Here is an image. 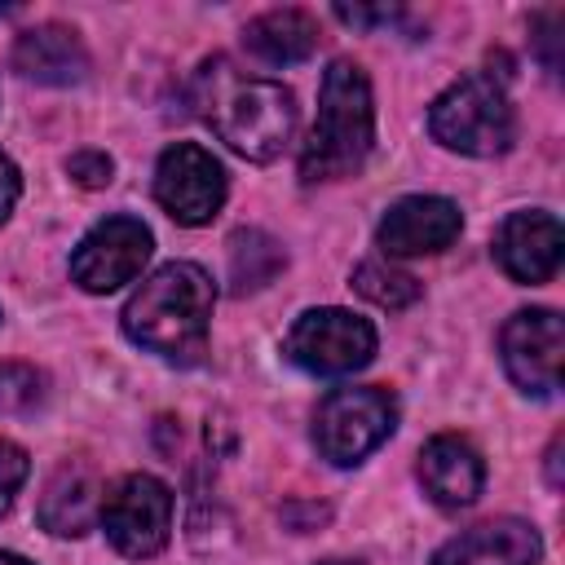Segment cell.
<instances>
[{
	"instance_id": "obj_20",
	"label": "cell",
	"mask_w": 565,
	"mask_h": 565,
	"mask_svg": "<svg viewBox=\"0 0 565 565\" xmlns=\"http://www.w3.org/2000/svg\"><path fill=\"white\" fill-rule=\"evenodd\" d=\"M44 402V375L26 362H0V415H26Z\"/></svg>"
},
{
	"instance_id": "obj_4",
	"label": "cell",
	"mask_w": 565,
	"mask_h": 565,
	"mask_svg": "<svg viewBox=\"0 0 565 565\" xmlns=\"http://www.w3.org/2000/svg\"><path fill=\"white\" fill-rule=\"evenodd\" d=\"M428 132L459 154L494 159L516 141V115L508 88L494 75H463L428 106Z\"/></svg>"
},
{
	"instance_id": "obj_10",
	"label": "cell",
	"mask_w": 565,
	"mask_h": 565,
	"mask_svg": "<svg viewBox=\"0 0 565 565\" xmlns=\"http://www.w3.org/2000/svg\"><path fill=\"white\" fill-rule=\"evenodd\" d=\"M150 247H154V238L137 216H106L71 252V278L84 291L106 296V291L132 282L146 269Z\"/></svg>"
},
{
	"instance_id": "obj_12",
	"label": "cell",
	"mask_w": 565,
	"mask_h": 565,
	"mask_svg": "<svg viewBox=\"0 0 565 565\" xmlns=\"http://www.w3.org/2000/svg\"><path fill=\"white\" fill-rule=\"evenodd\" d=\"M459 230H463L459 203L441 194H406L380 216L375 243L384 247V256H433L446 252L459 238Z\"/></svg>"
},
{
	"instance_id": "obj_25",
	"label": "cell",
	"mask_w": 565,
	"mask_h": 565,
	"mask_svg": "<svg viewBox=\"0 0 565 565\" xmlns=\"http://www.w3.org/2000/svg\"><path fill=\"white\" fill-rule=\"evenodd\" d=\"M561 481H565V477H561V433H556L552 446H547V486L561 490Z\"/></svg>"
},
{
	"instance_id": "obj_2",
	"label": "cell",
	"mask_w": 565,
	"mask_h": 565,
	"mask_svg": "<svg viewBox=\"0 0 565 565\" xmlns=\"http://www.w3.org/2000/svg\"><path fill=\"white\" fill-rule=\"evenodd\" d=\"M216 287L203 265L168 260L159 265L124 305V335L163 362L194 366L207 353V322H212Z\"/></svg>"
},
{
	"instance_id": "obj_13",
	"label": "cell",
	"mask_w": 565,
	"mask_h": 565,
	"mask_svg": "<svg viewBox=\"0 0 565 565\" xmlns=\"http://www.w3.org/2000/svg\"><path fill=\"white\" fill-rule=\"evenodd\" d=\"M539 556H543V539L530 521L494 516L446 539L433 552V565H539Z\"/></svg>"
},
{
	"instance_id": "obj_11",
	"label": "cell",
	"mask_w": 565,
	"mask_h": 565,
	"mask_svg": "<svg viewBox=\"0 0 565 565\" xmlns=\"http://www.w3.org/2000/svg\"><path fill=\"white\" fill-rule=\"evenodd\" d=\"M565 256V234L561 221L543 207H525V212H508L503 225L494 230V260L512 282H547L556 278Z\"/></svg>"
},
{
	"instance_id": "obj_6",
	"label": "cell",
	"mask_w": 565,
	"mask_h": 565,
	"mask_svg": "<svg viewBox=\"0 0 565 565\" xmlns=\"http://www.w3.org/2000/svg\"><path fill=\"white\" fill-rule=\"evenodd\" d=\"M97 521L119 556L146 561L163 552L172 534V490L150 472H128L110 490H102Z\"/></svg>"
},
{
	"instance_id": "obj_27",
	"label": "cell",
	"mask_w": 565,
	"mask_h": 565,
	"mask_svg": "<svg viewBox=\"0 0 565 565\" xmlns=\"http://www.w3.org/2000/svg\"><path fill=\"white\" fill-rule=\"evenodd\" d=\"M318 565H362V561H318Z\"/></svg>"
},
{
	"instance_id": "obj_18",
	"label": "cell",
	"mask_w": 565,
	"mask_h": 565,
	"mask_svg": "<svg viewBox=\"0 0 565 565\" xmlns=\"http://www.w3.org/2000/svg\"><path fill=\"white\" fill-rule=\"evenodd\" d=\"M287 265L282 247L265 234V230H238L230 238V278L234 291H260L265 282H274V274Z\"/></svg>"
},
{
	"instance_id": "obj_9",
	"label": "cell",
	"mask_w": 565,
	"mask_h": 565,
	"mask_svg": "<svg viewBox=\"0 0 565 565\" xmlns=\"http://www.w3.org/2000/svg\"><path fill=\"white\" fill-rule=\"evenodd\" d=\"M499 353L508 380L530 397H552L561 388L565 322L556 309H516L499 331Z\"/></svg>"
},
{
	"instance_id": "obj_14",
	"label": "cell",
	"mask_w": 565,
	"mask_h": 565,
	"mask_svg": "<svg viewBox=\"0 0 565 565\" xmlns=\"http://www.w3.org/2000/svg\"><path fill=\"white\" fill-rule=\"evenodd\" d=\"M419 486L437 508H468L486 486V463L472 441L441 433L419 450Z\"/></svg>"
},
{
	"instance_id": "obj_21",
	"label": "cell",
	"mask_w": 565,
	"mask_h": 565,
	"mask_svg": "<svg viewBox=\"0 0 565 565\" xmlns=\"http://www.w3.org/2000/svg\"><path fill=\"white\" fill-rule=\"evenodd\" d=\"M26 472H31V463H26V450L0 437V516L9 512V503H13V494L22 490Z\"/></svg>"
},
{
	"instance_id": "obj_17",
	"label": "cell",
	"mask_w": 565,
	"mask_h": 565,
	"mask_svg": "<svg viewBox=\"0 0 565 565\" xmlns=\"http://www.w3.org/2000/svg\"><path fill=\"white\" fill-rule=\"evenodd\" d=\"M243 44L265 66H296L318 49V22L305 9H269L243 26Z\"/></svg>"
},
{
	"instance_id": "obj_3",
	"label": "cell",
	"mask_w": 565,
	"mask_h": 565,
	"mask_svg": "<svg viewBox=\"0 0 565 565\" xmlns=\"http://www.w3.org/2000/svg\"><path fill=\"white\" fill-rule=\"evenodd\" d=\"M375 141V102H371V79L362 66L349 57H335L322 75L318 93V119L309 128V141L300 150V177L313 181H335L362 168Z\"/></svg>"
},
{
	"instance_id": "obj_8",
	"label": "cell",
	"mask_w": 565,
	"mask_h": 565,
	"mask_svg": "<svg viewBox=\"0 0 565 565\" xmlns=\"http://www.w3.org/2000/svg\"><path fill=\"white\" fill-rule=\"evenodd\" d=\"M154 199L177 225H207L225 203V168L212 150L177 141L154 163Z\"/></svg>"
},
{
	"instance_id": "obj_23",
	"label": "cell",
	"mask_w": 565,
	"mask_h": 565,
	"mask_svg": "<svg viewBox=\"0 0 565 565\" xmlns=\"http://www.w3.org/2000/svg\"><path fill=\"white\" fill-rule=\"evenodd\" d=\"M18 194H22V177H18V168H13V159L0 150V225L9 221V212H13V203H18Z\"/></svg>"
},
{
	"instance_id": "obj_24",
	"label": "cell",
	"mask_w": 565,
	"mask_h": 565,
	"mask_svg": "<svg viewBox=\"0 0 565 565\" xmlns=\"http://www.w3.org/2000/svg\"><path fill=\"white\" fill-rule=\"evenodd\" d=\"M335 18L340 22H349V26H380V22H393L397 18V9H349V4H335Z\"/></svg>"
},
{
	"instance_id": "obj_1",
	"label": "cell",
	"mask_w": 565,
	"mask_h": 565,
	"mask_svg": "<svg viewBox=\"0 0 565 565\" xmlns=\"http://www.w3.org/2000/svg\"><path fill=\"white\" fill-rule=\"evenodd\" d=\"M190 102L199 119L243 159L269 163L296 132V97L265 75L238 71L230 57H207L194 71Z\"/></svg>"
},
{
	"instance_id": "obj_19",
	"label": "cell",
	"mask_w": 565,
	"mask_h": 565,
	"mask_svg": "<svg viewBox=\"0 0 565 565\" xmlns=\"http://www.w3.org/2000/svg\"><path fill=\"white\" fill-rule=\"evenodd\" d=\"M353 287H358V296H366L380 309H411L424 291L419 278H411L406 269H397L388 260H362L353 269Z\"/></svg>"
},
{
	"instance_id": "obj_15",
	"label": "cell",
	"mask_w": 565,
	"mask_h": 565,
	"mask_svg": "<svg viewBox=\"0 0 565 565\" xmlns=\"http://www.w3.org/2000/svg\"><path fill=\"white\" fill-rule=\"evenodd\" d=\"M13 66L35 79V84H53V88H71L88 75V49L84 40L62 26V22H40L31 31L18 35L13 44Z\"/></svg>"
},
{
	"instance_id": "obj_5",
	"label": "cell",
	"mask_w": 565,
	"mask_h": 565,
	"mask_svg": "<svg viewBox=\"0 0 565 565\" xmlns=\"http://www.w3.org/2000/svg\"><path fill=\"white\" fill-rule=\"evenodd\" d=\"M393 428H397V402L388 388L375 384L331 388L313 411V446L335 468L362 463L375 446L393 437Z\"/></svg>"
},
{
	"instance_id": "obj_22",
	"label": "cell",
	"mask_w": 565,
	"mask_h": 565,
	"mask_svg": "<svg viewBox=\"0 0 565 565\" xmlns=\"http://www.w3.org/2000/svg\"><path fill=\"white\" fill-rule=\"evenodd\" d=\"M66 172H71V181H79L84 190H97V185L110 181L115 163H110V154H102V150H75V154L66 159Z\"/></svg>"
},
{
	"instance_id": "obj_7",
	"label": "cell",
	"mask_w": 565,
	"mask_h": 565,
	"mask_svg": "<svg viewBox=\"0 0 565 565\" xmlns=\"http://www.w3.org/2000/svg\"><path fill=\"white\" fill-rule=\"evenodd\" d=\"M282 353L309 375H353L375 358V327L349 309H305L291 322Z\"/></svg>"
},
{
	"instance_id": "obj_26",
	"label": "cell",
	"mask_w": 565,
	"mask_h": 565,
	"mask_svg": "<svg viewBox=\"0 0 565 565\" xmlns=\"http://www.w3.org/2000/svg\"><path fill=\"white\" fill-rule=\"evenodd\" d=\"M0 565H31L26 556H18V552H0Z\"/></svg>"
},
{
	"instance_id": "obj_16",
	"label": "cell",
	"mask_w": 565,
	"mask_h": 565,
	"mask_svg": "<svg viewBox=\"0 0 565 565\" xmlns=\"http://www.w3.org/2000/svg\"><path fill=\"white\" fill-rule=\"evenodd\" d=\"M102 512V486L97 477L84 468V463H62L49 486H44V499H40V525L49 534H62V539H75L84 534Z\"/></svg>"
}]
</instances>
